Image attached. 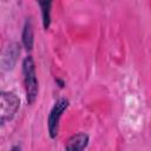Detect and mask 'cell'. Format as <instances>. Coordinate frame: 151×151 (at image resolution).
Instances as JSON below:
<instances>
[{
    "label": "cell",
    "instance_id": "cell-1",
    "mask_svg": "<svg viewBox=\"0 0 151 151\" xmlns=\"http://www.w3.org/2000/svg\"><path fill=\"white\" fill-rule=\"evenodd\" d=\"M21 71H22V78H24L26 100L28 105H32L35 103L38 98V92H39V83L37 78L35 63L32 55H27L24 58Z\"/></svg>",
    "mask_w": 151,
    "mask_h": 151
},
{
    "label": "cell",
    "instance_id": "cell-2",
    "mask_svg": "<svg viewBox=\"0 0 151 151\" xmlns=\"http://www.w3.org/2000/svg\"><path fill=\"white\" fill-rule=\"evenodd\" d=\"M20 109V99L14 92L2 91L0 94V123L11 122Z\"/></svg>",
    "mask_w": 151,
    "mask_h": 151
},
{
    "label": "cell",
    "instance_id": "cell-3",
    "mask_svg": "<svg viewBox=\"0 0 151 151\" xmlns=\"http://www.w3.org/2000/svg\"><path fill=\"white\" fill-rule=\"evenodd\" d=\"M68 106H70V101L66 98L58 99L54 103V105L52 106V109L48 113V118H47V130H48V134L52 139H55L58 137L60 119H61L64 112L68 109Z\"/></svg>",
    "mask_w": 151,
    "mask_h": 151
},
{
    "label": "cell",
    "instance_id": "cell-4",
    "mask_svg": "<svg viewBox=\"0 0 151 151\" xmlns=\"http://www.w3.org/2000/svg\"><path fill=\"white\" fill-rule=\"evenodd\" d=\"M20 54V45L17 42H12L9 44L5 51L2 52V57H1V66L4 71H9L14 67V65L17 64L18 57Z\"/></svg>",
    "mask_w": 151,
    "mask_h": 151
},
{
    "label": "cell",
    "instance_id": "cell-5",
    "mask_svg": "<svg viewBox=\"0 0 151 151\" xmlns=\"http://www.w3.org/2000/svg\"><path fill=\"white\" fill-rule=\"evenodd\" d=\"M88 142H90V137L87 133L78 132L68 138L67 143L65 144V149L71 151H81L87 147Z\"/></svg>",
    "mask_w": 151,
    "mask_h": 151
},
{
    "label": "cell",
    "instance_id": "cell-6",
    "mask_svg": "<svg viewBox=\"0 0 151 151\" xmlns=\"http://www.w3.org/2000/svg\"><path fill=\"white\" fill-rule=\"evenodd\" d=\"M22 45L26 51H32L34 45V31H33V22L31 18H27L24 24L22 34H21Z\"/></svg>",
    "mask_w": 151,
    "mask_h": 151
},
{
    "label": "cell",
    "instance_id": "cell-7",
    "mask_svg": "<svg viewBox=\"0 0 151 151\" xmlns=\"http://www.w3.org/2000/svg\"><path fill=\"white\" fill-rule=\"evenodd\" d=\"M37 2L40 7L42 26L45 29H48L51 25V12H52L53 0H37Z\"/></svg>",
    "mask_w": 151,
    "mask_h": 151
}]
</instances>
